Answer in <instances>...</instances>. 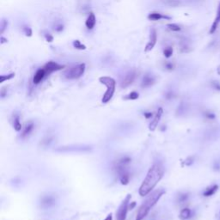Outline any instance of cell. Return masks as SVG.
I'll use <instances>...</instances> for the list:
<instances>
[{
	"label": "cell",
	"instance_id": "obj_1",
	"mask_svg": "<svg viewBox=\"0 0 220 220\" xmlns=\"http://www.w3.org/2000/svg\"><path fill=\"white\" fill-rule=\"evenodd\" d=\"M164 174V166L159 163L154 164L149 169L146 176L143 181V183L139 187L138 193L140 196L145 197L151 193L155 187L156 184L163 178Z\"/></svg>",
	"mask_w": 220,
	"mask_h": 220
},
{
	"label": "cell",
	"instance_id": "obj_2",
	"mask_svg": "<svg viewBox=\"0 0 220 220\" xmlns=\"http://www.w3.org/2000/svg\"><path fill=\"white\" fill-rule=\"evenodd\" d=\"M165 191L163 189H158L153 192L152 194H150L148 196V198L144 201L142 205L140 206L139 209H138V212H137V217H136V220H143L150 212L151 208L155 206L159 200L160 198L164 195Z\"/></svg>",
	"mask_w": 220,
	"mask_h": 220
},
{
	"label": "cell",
	"instance_id": "obj_3",
	"mask_svg": "<svg viewBox=\"0 0 220 220\" xmlns=\"http://www.w3.org/2000/svg\"><path fill=\"white\" fill-rule=\"evenodd\" d=\"M130 162H131L130 157L125 156V157H122L121 159L119 160L117 162L116 166H115V170H116L117 174L119 175V178H120L121 184H123V185H126L129 182L130 176L129 172L126 168V165L129 164Z\"/></svg>",
	"mask_w": 220,
	"mask_h": 220
},
{
	"label": "cell",
	"instance_id": "obj_4",
	"mask_svg": "<svg viewBox=\"0 0 220 220\" xmlns=\"http://www.w3.org/2000/svg\"><path fill=\"white\" fill-rule=\"evenodd\" d=\"M99 81L101 83H102V84H104L105 86L107 87V91H106V93L102 96V102L103 103H108V102L112 99L113 95L114 94L116 82H115V80L114 78H111V77H108V76L101 77L99 78Z\"/></svg>",
	"mask_w": 220,
	"mask_h": 220
},
{
	"label": "cell",
	"instance_id": "obj_5",
	"mask_svg": "<svg viewBox=\"0 0 220 220\" xmlns=\"http://www.w3.org/2000/svg\"><path fill=\"white\" fill-rule=\"evenodd\" d=\"M85 71V64H79V65L73 66L66 71L65 73V78L67 79H78L81 78Z\"/></svg>",
	"mask_w": 220,
	"mask_h": 220
},
{
	"label": "cell",
	"instance_id": "obj_6",
	"mask_svg": "<svg viewBox=\"0 0 220 220\" xmlns=\"http://www.w3.org/2000/svg\"><path fill=\"white\" fill-rule=\"evenodd\" d=\"M130 199H131V194H127L126 197L124 199V200L121 204L118 211H117V220H125L126 214H127V211H128V209H129Z\"/></svg>",
	"mask_w": 220,
	"mask_h": 220
},
{
	"label": "cell",
	"instance_id": "obj_7",
	"mask_svg": "<svg viewBox=\"0 0 220 220\" xmlns=\"http://www.w3.org/2000/svg\"><path fill=\"white\" fill-rule=\"evenodd\" d=\"M64 68H65V65H60V64H58L57 62H54V61H49L44 65L43 67L47 75H49V74L52 73L54 71H60V70L64 69Z\"/></svg>",
	"mask_w": 220,
	"mask_h": 220
},
{
	"label": "cell",
	"instance_id": "obj_8",
	"mask_svg": "<svg viewBox=\"0 0 220 220\" xmlns=\"http://www.w3.org/2000/svg\"><path fill=\"white\" fill-rule=\"evenodd\" d=\"M156 41H157V34H156V31L155 29H151V33H150V40H149V42L147 43L145 48V52H150L151 51L153 48L155 47L156 43Z\"/></svg>",
	"mask_w": 220,
	"mask_h": 220
},
{
	"label": "cell",
	"instance_id": "obj_9",
	"mask_svg": "<svg viewBox=\"0 0 220 220\" xmlns=\"http://www.w3.org/2000/svg\"><path fill=\"white\" fill-rule=\"evenodd\" d=\"M136 76H137V73L135 71H130L129 72L125 75V78H123V80L121 81V88H126L131 85L134 82Z\"/></svg>",
	"mask_w": 220,
	"mask_h": 220
},
{
	"label": "cell",
	"instance_id": "obj_10",
	"mask_svg": "<svg viewBox=\"0 0 220 220\" xmlns=\"http://www.w3.org/2000/svg\"><path fill=\"white\" fill-rule=\"evenodd\" d=\"M163 113H164L163 108H158V110H157V112L156 114L155 117L153 118V120L151 121V122L150 123V125H149V128H150L151 131H154V130L156 128V126L158 125V123H159L160 119H161V117L163 115Z\"/></svg>",
	"mask_w": 220,
	"mask_h": 220
},
{
	"label": "cell",
	"instance_id": "obj_11",
	"mask_svg": "<svg viewBox=\"0 0 220 220\" xmlns=\"http://www.w3.org/2000/svg\"><path fill=\"white\" fill-rule=\"evenodd\" d=\"M155 78H154L152 75H151V74H146V75L143 78L142 83H141V86H142L143 88L151 87L155 83Z\"/></svg>",
	"mask_w": 220,
	"mask_h": 220
},
{
	"label": "cell",
	"instance_id": "obj_12",
	"mask_svg": "<svg viewBox=\"0 0 220 220\" xmlns=\"http://www.w3.org/2000/svg\"><path fill=\"white\" fill-rule=\"evenodd\" d=\"M46 76H47V73H46V71H45V70L43 68L37 70V71L35 72L34 78H33V82H34L35 84H38V83H40L43 80Z\"/></svg>",
	"mask_w": 220,
	"mask_h": 220
},
{
	"label": "cell",
	"instance_id": "obj_13",
	"mask_svg": "<svg viewBox=\"0 0 220 220\" xmlns=\"http://www.w3.org/2000/svg\"><path fill=\"white\" fill-rule=\"evenodd\" d=\"M54 201H55V199L52 196L47 195V196H44L43 198L41 199V206L44 207V208H48V207L52 206L54 205Z\"/></svg>",
	"mask_w": 220,
	"mask_h": 220
},
{
	"label": "cell",
	"instance_id": "obj_14",
	"mask_svg": "<svg viewBox=\"0 0 220 220\" xmlns=\"http://www.w3.org/2000/svg\"><path fill=\"white\" fill-rule=\"evenodd\" d=\"M148 19L151 20V21H159L161 19H168V20H169L171 18L168 17V16H164V15L158 13V12H152V13L149 14Z\"/></svg>",
	"mask_w": 220,
	"mask_h": 220
},
{
	"label": "cell",
	"instance_id": "obj_15",
	"mask_svg": "<svg viewBox=\"0 0 220 220\" xmlns=\"http://www.w3.org/2000/svg\"><path fill=\"white\" fill-rule=\"evenodd\" d=\"M218 186L216 185H211L210 187H208L204 191V193H203V195L205 196V197H210V196H212V195H214L216 194V192L218 191Z\"/></svg>",
	"mask_w": 220,
	"mask_h": 220
},
{
	"label": "cell",
	"instance_id": "obj_16",
	"mask_svg": "<svg viewBox=\"0 0 220 220\" xmlns=\"http://www.w3.org/2000/svg\"><path fill=\"white\" fill-rule=\"evenodd\" d=\"M95 22H96V19H95V15L93 13L90 14V16L87 18L86 22H85V25H86L87 29H92L95 25Z\"/></svg>",
	"mask_w": 220,
	"mask_h": 220
},
{
	"label": "cell",
	"instance_id": "obj_17",
	"mask_svg": "<svg viewBox=\"0 0 220 220\" xmlns=\"http://www.w3.org/2000/svg\"><path fill=\"white\" fill-rule=\"evenodd\" d=\"M34 129V124L33 122H29L27 123L24 128H23V131H22V137H26L28 135H29L31 133V132L33 131Z\"/></svg>",
	"mask_w": 220,
	"mask_h": 220
},
{
	"label": "cell",
	"instance_id": "obj_18",
	"mask_svg": "<svg viewBox=\"0 0 220 220\" xmlns=\"http://www.w3.org/2000/svg\"><path fill=\"white\" fill-rule=\"evenodd\" d=\"M191 214H192V212H191V210H190V209H188V208H184V209H182L181 211L180 218H181V219L182 220H187L190 218Z\"/></svg>",
	"mask_w": 220,
	"mask_h": 220
},
{
	"label": "cell",
	"instance_id": "obj_19",
	"mask_svg": "<svg viewBox=\"0 0 220 220\" xmlns=\"http://www.w3.org/2000/svg\"><path fill=\"white\" fill-rule=\"evenodd\" d=\"M164 5H168L169 7H177L181 5L180 0H162Z\"/></svg>",
	"mask_w": 220,
	"mask_h": 220
},
{
	"label": "cell",
	"instance_id": "obj_20",
	"mask_svg": "<svg viewBox=\"0 0 220 220\" xmlns=\"http://www.w3.org/2000/svg\"><path fill=\"white\" fill-rule=\"evenodd\" d=\"M14 129L16 130L17 132H19L22 129V124L20 122L19 116H16L14 119Z\"/></svg>",
	"mask_w": 220,
	"mask_h": 220
},
{
	"label": "cell",
	"instance_id": "obj_21",
	"mask_svg": "<svg viewBox=\"0 0 220 220\" xmlns=\"http://www.w3.org/2000/svg\"><path fill=\"white\" fill-rule=\"evenodd\" d=\"M73 47L76 48V49H78V50H85V49H86V46L83 45V43H81L80 41H78V40L74 41Z\"/></svg>",
	"mask_w": 220,
	"mask_h": 220
},
{
	"label": "cell",
	"instance_id": "obj_22",
	"mask_svg": "<svg viewBox=\"0 0 220 220\" xmlns=\"http://www.w3.org/2000/svg\"><path fill=\"white\" fill-rule=\"evenodd\" d=\"M14 77H15V73H10L8 74V75H2V76H0V83H4L6 80H10V79L13 78Z\"/></svg>",
	"mask_w": 220,
	"mask_h": 220
},
{
	"label": "cell",
	"instance_id": "obj_23",
	"mask_svg": "<svg viewBox=\"0 0 220 220\" xmlns=\"http://www.w3.org/2000/svg\"><path fill=\"white\" fill-rule=\"evenodd\" d=\"M167 27L168 28V29L175 31V32H178V31L181 30V27L176 24V23H168V24H167Z\"/></svg>",
	"mask_w": 220,
	"mask_h": 220
},
{
	"label": "cell",
	"instance_id": "obj_24",
	"mask_svg": "<svg viewBox=\"0 0 220 220\" xmlns=\"http://www.w3.org/2000/svg\"><path fill=\"white\" fill-rule=\"evenodd\" d=\"M164 55L166 58H170L173 55V48L171 47L165 48L164 50Z\"/></svg>",
	"mask_w": 220,
	"mask_h": 220
},
{
	"label": "cell",
	"instance_id": "obj_25",
	"mask_svg": "<svg viewBox=\"0 0 220 220\" xmlns=\"http://www.w3.org/2000/svg\"><path fill=\"white\" fill-rule=\"evenodd\" d=\"M138 92H136V91H133V92H131L129 95H126V97H125V99H128V100H136L138 99Z\"/></svg>",
	"mask_w": 220,
	"mask_h": 220
},
{
	"label": "cell",
	"instance_id": "obj_26",
	"mask_svg": "<svg viewBox=\"0 0 220 220\" xmlns=\"http://www.w3.org/2000/svg\"><path fill=\"white\" fill-rule=\"evenodd\" d=\"M188 199V194H181L178 196V202L183 203Z\"/></svg>",
	"mask_w": 220,
	"mask_h": 220
},
{
	"label": "cell",
	"instance_id": "obj_27",
	"mask_svg": "<svg viewBox=\"0 0 220 220\" xmlns=\"http://www.w3.org/2000/svg\"><path fill=\"white\" fill-rule=\"evenodd\" d=\"M204 115H205V117L206 118L207 120H210V121H211V120H214V119L216 118L215 114H213L212 112H210V111H207V112L205 113V114H204Z\"/></svg>",
	"mask_w": 220,
	"mask_h": 220
},
{
	"label": "cell",
	"instance_id": "obj_28",
	"mask_svg": "<svg viewBox=\"0 0 220 220\" xmlns=\"http://www.w3.org/2000/svg\"><path fill=\"white\" fill-rule=\"evenodd\" d=\"M8 26V22L5 21V20H3L2 22H1V34H3L5 32V29L7 28Z\"/></svg>",
	"mask_w": 220,
	"mask_h": 220
},
{
	"label": "cell",
	"instance_id": "obj_29",
	"mask_svg": "<svg viewBox=\"0 0 220 220\" xmlns=\"http://www.w3.org/2000/svg\"><path fill=\"white\" fill-rule=\"evenodd\" d=\"M218 25V22H217L216 21H214L213 23H212V25H211V29H210V34H213V33L217 30Z\"/></svg>",
	"mask_w": 220,
	"mask_h": 220
},
{
	"label": "cell",
	"instance_id": "obj_30",
	"mask_svg": "<svg viewBox=\"0 0 220 220\" xmlns=\"http://www.w3.org/2000/svg\"><path fill=\"white\" fill-rule=\"evenodd\" d=\"M211 86L213 87V89H215L216 91H220V83L218 81H214L211 83Z\"/></svg>",
	"mask_w": 220,
	"mask_h": 220
},
{
	"label": "cell",
	"instance_id": "obj_31",
	"mask_svg": "<svg viewBox=\"0 0 220 220\" xmlns=\"http://www.w3.org/2000/svg\"><path fill=\"white\" fill-rule=\"evenodd\" d=\"M215 21L217 22H220V3L218 5V11H217V17H216Z\"/></svg>",
	"mask_w": 220,
	"mask_h": 220
},
{
	"label": "cell",
	"instance_id": "obj_32",
	"mask_svg": "<svg viewBox=\"0 0 220 220\" xmlns=\"http://www.w3.org/2000/svg\"><path fill=\"white\" fill-rule=\"evenodd\" d=\"M24 32H25V35L27 36H29V37H30L31 35H32V29H31L30 28H25L24 29Z\"/></svg>",
	"mask_w": 220,
	"mask_h": 220
},
{
	"label": "cell",
	"instance_id": "obj_33",
	"mask_svg": "<svg viewBox=\"0 0 220 220\" xmlns=\"http://www.w3.org/2000/svg\"><path fill=\"white\" fill-rule=\"evenodd\" d=\"M45 38H46L48 42H52V41H53V36L52 35H50V34L45 35Z\"/></svg>",
	"mask_w": 220,
	"mask_h": 220
},
{
	"label": "cell",
	"instance_id": "obj_34",
	"mask_svg": "<svg viewBox=\"0 0 220 220\" xmlns=\"http://www.w3.org/2000/svg\"><path fill=\"white\" fill-rule=\"evenodd\" d=\"M165 68H166L167 70L171 71V70L174 69V65H173L172 63H170V62H168V63H166V64H165Z\"/></svg>",
	"mask_w": 220,
	"mask_h": 220
},
{
	"label": "cell",
	"instance_id": "obj_35",
	"mask_svg": "<svg viewBox=\"0 0 220 220\" xmlns=\"http://www.w3.org/2000/svg\"><path fill=\"white\" fill-rule=\"evenodd\" d=\"M54 29H55L57 32H61V31L64 29V26H63L62 24H59V25H57V26L55 27Z\"/></svg>",
	"mask_w": 220,
	"mask_h": 220
},
{
	"label": "cell",
	"instance_id": "obj_36",
	"mask_svg": "<svg viewBox=\"0 0 220 220\" xmlns=\"http://www.w3.org/2000/svg\"><path fill=\"white\" fill-rule=\"evenodd\" d=\"M144 115H145V117L146 119H149V118L152 117V113H145Z\"/></svg>",
	"mask_w": 220,
	"mask_h": 220
},
{
	"label": "cell",
	"instance_id": "obj_37",
	"mask_svg": "<svg viewBox=\"0 0 220 220\" xmlns=\"http://www.w3.org/2000/svg\"><path fill=\"white\" fill-rule=\"evenodd\" d=\"M104 220H113V215H112V213H110V214H108V216H107V218H105Z\"/></svg>",
	"mask_w": 220,
	"mask_h": 220
},
{
	"label": "cell",
	"instance_id": "obj_38",
	"mask_svg": "<svg viewBox=\"0 0 220 220\" xmlns=\"http://www.w3.org/2000/svg\"><path fill=\"white\" fill-rule=\"evenodd\" d=\"M135 206H136V202H132L131 203V205L129 204V208L130 209H133Z\"/></svg>",
	"mask_w": 220,
	"mask_h": 220
},
{
	"label": "cell",
	"instance_id": "obj_39",
	"mask_svg": "<svg viewBox=\"0 0 220 220\" xmlns=\"http://www.w3.org/2000/svg\"><path fill=\"white\" fill-rule=\"evenodd\" d=\"M6 41H7L6 39H5V38L2 36V37H1V43H5V42H6Z\"/></svg>",
	"mask_w": 220,
	"mask_h": 220
}]
</instances>
